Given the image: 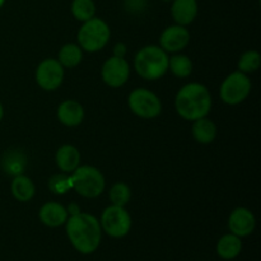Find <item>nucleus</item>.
<instances>
[{
    "label": "nucleus",
    "instance_id": "39448f33",
    "mask_svg": "<svg viewBox=\"0 0 261 261\" xmlns=\"http://www.w3.org/2000/svg\"><path fill=\"white\" fill-rule=\"evenodd\" d=\"M78 45L86 53H98L103 50L111 38V30L109 24L101 18L93 17L83 22L78 31Z\"/></svg>",
    "mask_w": 261,
    "mask_h": 261
},
{
    "label": "nucleus",
    "instance_id": "9d476101",
    "mask_svg": "<svg viewBox=\"0 0 261 261\" xmlns=\"http://www.w3.org/2000/svg\"><path fill=\"white\" fill-rule=\"evenodd\" d=\"M101 76L105 84L111 88H120L124 86L130 76V65L125 58L112 55L107 59L101 68Z\"/></svg>",
    "mask_w": 261,
    "mask_h": 261
},
{
    "label": "nucleus",
    "instance_id": "ddd939ff",
    "mask_svg": "<svg viewBox=\"0 0 261 261\" xmlns=\"http://www.w3.org/2000/svg\"><path fill=\"white\" fill-rule=\"evenodd\" d=\"M38 218L43 226L58 228L64 226L69 218V213L64 205L56 201H47L38 211Z\"/></svg>",
    "mask_w": 261,
    "mask_h": 261
},
{
    "label": "nucleus",
    "instance_id": "6ab92c4d",
    "mask_svg": "<svg viewBox=\"0 0 261 261\" xmlns=\"http://www.w3.org/2000/svg\"><path fill=\"white\" fill-rule=\"evenodd\" d=\"M191 134H193L195 142L200 143V144H211L217 137V126L211 119L201 117V119L193 121Z\"/></svg>",
    "mask_w": 261,
    "mask_h": 261
},
{
    "label": "nucleus",
    "instance_id": "6e6552de",
    "mask_svg": "<svg viewBox=\"0 0 261 261\" xmlns=\"http://www.w3.org/2000/svg\"><path fill=\"white\" fill-rule=\"evenodd\" d=\"M127 105L133 114L140 119H155L162 112L160 97L147 88L133 89L127 97Z\"/></svg>",
    "mask_w": 261,
    "mask_h": 261
},
{
    "label": "nucleus",
    "instance_id": "4468645a",
    "mask_svg": "<svg viewBox=\"0 0 261 261\" xmlns=\"http://www.w3.org/2000/svg\"><path fill=\"white\" fill-rule=\"evenodd\" d=\"M58 120L66 127H75L84 120V109L78 101L65 99L58 106Z\"/></svg>",
    "mask_w": 261,
    "mask_h": 261
},
{
    "label": "nucleus",
    "instance_id": "f257e3e1",
    "mask_svg": "<svg viewBox=\"0 0 261 261\" xmlns=\"http://www.w3.org/2000/svg\"><path fill=\"white\" fill-rule=\"evenodd\" d=\"M66 236L71 246L82 255H91L98 250L102 241L99 219L93 214L79 212L69 216L65 223Z\"/></svg>",
    "mask_w": 261,
    "mask_h": 261
},
{
    "label": "nucleus",
    "instance_id": "0eeeda50",
    "mask_svg": "<svg viewBox=\"0 0 261 261\" xmlns=\"http://www.w3.org/2000/svg\"><path fill=\"white\" fill-rule=\"evenodd\" d=\"M251 79L247 74L233 71L224 78L219 88V97L228 106L242 103L251 93Z\"/></svg>",
    "mask_w": 261,
    "mask_h": 261
},
{
    "label": "nucleus",
    "instance_id": "aec40b11",
    "mask_svg": "<svg viewBox=\"0 0 261 261\" xmlns=\"http://www.w3.org/2000/svg\"><path fill=\"white\" fill-rule=\"evenodd\" d=\"M83 60V50L78 43H65L59 50L58 61L64 69H73Z\"/></svg>",
    "mask_w": 261,
    "mask_h": 261
},
{
    "label": "nucleus",
    "instance_id": "7c9ffc66",
    "mask_svg": "<svg viewBox=\"0 0 261 261\" xmlns=\"http://www.w3.org/2000/svg\"><path fill=\"white\" fill-rule=\"evenodd\" d=\"M162 2H172V0H162Z\"/></svg>",
    "mask_w": 261,
    "mask_h": 261
},
{
    "label": "nucleus",
    "instance_id": "a211bd4d",
    "mask_svg": "<svg viewBox=\"0 0 261 261\" xmlns=\"http://www.w3.org/2000/svg\"><path fill=\"white\" fill-rule=\"evenodd\" d=\"M10 191L15 200L20 201V203H27V201L32 200L36 193V186L33 181L31 180L28 176L18 175L14 176L10 185Z\"/></svg>",
    "mask_w": 261,
    "mask_h": 261
},
{
    "label": "nucleus",
    "instance_id": "f03ea898",
    "mask_svg": "<svg viewBox=\"0 0 261 261\" xmlns=\"http://www.w3.org/2000/svg\"><path fill=\"white\" fill-rule=\"evenodd\" d=\"M212 105L211 91L198 82H191L181 87L175 98L176 112L184 120L191 122L208 116Z\"/></svg>",
    "mask_w": 261,
    "mask_h": 261
},
{
    "label": "nucleus",
    "instance_id": "bb28decb",
    "mask_svg": "<svg viewBox=\"0 0 261 261\" xmlns=\"http://www.w3.org/2000/svg\"><path fill=\"white\" fill-rule=\"evenodd\" d=\"M126 55V46L124 43H117L114 47V56H117V58H125Z\"/></svg>",
    "mask_w": 261,
    "mask_h": 261
},
{
    "label": "nucleus",
    "instance_id": "c756f323",
    "mask_svg": "<svg viewBox=\"0 0 261 261\" xmlns=\"http://www.w3.org/2000/svg\"><path fill=\"white\" fill-rule=\"evenodd\" d=\"M4 3H5V0H0V8H2L3 5H4Z\"/></svg>",
    "mask_w": 261,
    "mask_h": 261
},
{
    "label": "nucleus",
    "instance_id": "5701e85b",
    "mask_svg": "<svg viewBox=\"0 0 261 261\" xmlns=\"http://www.w3.org/2000/svg\"><path fill=\"white\" fill-rule=\"evenodd\" d=\"M261 55L256 50H247L240 56L239 63H237V69L244 74L255 73L260 68Z\"/></svg>",
    "mask_w": 261,
    "mask_h": 261
},
{
    "label": "nucleus",
    "instance_id": "4be33fe9",
    "mask_svg": "<svg viewBox=\"0 0 261 261\" xmlns=\"http://www.w3.org/2000/svg\"><path fill=\"white\" fill-rule=\"evenodd\" d=\"M71 14L79 22H87L96 17V4L93 0H73Z\"/></svg>",
    "mask_w": 261,
    "mask_h": 261
},
{
    "label": "nucleus",
    "instance_id": "7ed1b4c3",
    "mask_svg": "<svg viewBox=\"0 0 261 261\" xmlns=\"http://www.w3.org/2000/svg\"><path fill=\"white\" fill-rule=\"evenodd\" d=\"M168 54L155 45L140 48L134 58V69L140 78L157 81L168 71Z\"/></svg>",
    "mask_w": 261,
    "mask_h": 261
},
{
    "label": "nucleus",
    "instance_id": "423d86ee",
    "mask_svg": "<svg viewBox=\"0 0 261 261\" xmlns=\"http://www.w3.org/2000/svg\"><path fill=\"white\" fill-rule=\"evenodd\" d=\"M102 232L111 239H124L132 231L133 221L125 206L110 205L103 209L99 218Z\"/></svg>",
    "mask_w": 261,
    "mask_h": 261
},
{
    "label": "nucleus",
    "instance_id": "b1692460",
    "mask_svg": "<svg viewBox=\"0 0 261 261\" xmlns=\"http://www.w3.org/2000/svg\"><path fill=\"white\" fill-rule=\"evenodd\" d=\"M109 198L112 205L126 206L132 199V189L125 182H116L109 191Z\"/></svg>",
    "mask_w": 261,
    "mask_h": 261
},
{
    "label": "nucleus",
    "instance_id": "2eb2a0df",
    "mask_svg": "<svg viewBox=\"0 0 261 261\" xmlns=\"http://www.w3.org/2000/svg\"><path fill=\"white\" fill-rule=\"evenodd\" d=\"M199 12L196 0H172L171 15L176 24L189 25L195 20Z\"/></svg>",
    "mask_w": 261,
    "mask_h": 261
},
{
    "label": "nucleus",
    "instance_id": "20e7f679",
    "mask_svg": "<svg viewBox=\"0 0 261 261\" xmlns=\"http://www.w3.org/2000/svg\"><path fill=\"white\" fill-rule=\"evenodd\" d=\"M69 175H70L71 189L83 198H98L106 188L103 173L94 166H78Z\"/></svg>",
    "mask_w": 261,
    "mask_h": 261
},
{
    "label": "nucleus",
    "instance_id": "f3484780",
    "mask_svg": "<svg viewBox=\"0 0 261 261\" xmlns=\"http://www.w3.org/2000/svg\"><path fill=\"white\" fill-rule=\"evenodd\" d=\"M216 251L222 260H234L242 251V239L231 232L223 234L217 242Z\"/></svg>",
    "mask_w": 261,
    "mask_h": 261
},
{
    "label": "nucleus",
    "instance_id": "412c9836",
    "mask_svg": "<svg viewBox=\"0 0 261 261\" xmlns=\"http://www.w3.org/2000/svg\"><path fill=\"white\" fill-rule=\"evenodd\" d=\"M168 70L177 78H188L193 73V61L188 55L173 54L168 59Z\"/></svg>",
    "mask_w": 261,
    "mask_h": 261
},
{
    "label": "nucleus",
    "instance_id": "cd10ccee",
    "mask_svg": "<svg viewBox=\"0 0 261 261\" xmlns=\"http://www.w3.org/2000/svg\"><path fill=\"white\" fill-rule=\"evenodd\" d=\"M66 211H68L69 216H74V214H78L79 212H81V209H79L78 204L71 203L70 205H68V208H66Z\"/></svg>",
    "mask_w": 261,
    "mask_h": 261
},
{
    "label": "nucleus",
    "instance_id": "a878e982",
    "mask_svg": "<svg viewBox=\"0 0 261 261\" xmlns=\"http://www.w3.org/2000/svg\"><path fill=\"white\" fill-rule=\"evenodd\" d=\"M3 167H4L5 172H8L9 175H22L25 167V158L18 153H9L5 155V160L3 161Z\"/></svg>",
    "mask_w": 261,
    "mask_h": 261
},
{
    "label": "nucleus",
    "instance_id": "f8f14e48",
    "mask_svg": "<svg viewBox=\"0 0 261 261\" xmlns=\"http://www.w3.org/2000/svg\"><path fill=\"white\" fill-rule=\"evenodd\" d=\"M256 227V218L250 209L239 206L233 209L228 217V229L231 233L236 234L240 239L250 236Z\"/></svg>",
    "mask_w": 261,
    "mask_h": 261
},
{
    "label": "nucleus",
    "instance_id": "393cba45",
    "mask_svg": "<svg viewBox=\"0 0 261 261\" xmlns=\"http://www.w3.org/2000/svg\"><path fill=\"white\" fill-rule=\"evenodd\" d=\"M48 189L56 195H64L71 190V181L69 173H56L48 180Z\"/></svg>",
    "mask_w": 261,
    "mask_h": 261
},
{
    "label": "nucleus",
    "instance_id": "9b49d317",
    "mask_svg": "<svg viewBox=\"0 0 261 261\" xmlns=\"http://www.w3.org/2000/svg\"><path fill=\"white\" fill-rule=\"evenodd\" d=\"M190 43V32L185 25L173 24L165 28L160 36V47L167 54L181 53Z\"/></svg>",
    "mask_w": 261,
    "mask_h": 261
},
{
    "label": "nucleus",
    "instance_id": "c85d7f7f",
    "mask_svg": "<svg viewBox=\"0 0 261 261\" xmlns=\"http://www.w3.org/2000/svg\"><path fill=\"white\" fill-rule=\"evenodd\" d=\"M3 117H4V107H3L2 102H0V121L3 120Z\"/></svg>",
    "mask_w": 261,
    "mask_h": 261
},
{
    "label": "nucleus",
    "instance_id": "dca6fc26",
    "mask_svg": "<svg viewBox=\"0 0 261 261\" xmlns=\"http://www.w3.org/2000/svg\"><path fill=\"white\" fill-rule=\"evenodd\" d=\"M55 163L61 172L71 173L81 166V153L78 148L71 144L61 145L55 153Z\"/></svg>",
    "mask_w": 261,
    "mask_h": 261
},
{
    "label": "nucleus",
    "instance_id": "1a4fd4ad",
    "mask_svg": "<svg viewBox=\"0 0 261 261\" xmlns=\"http://www.w3.org/2000/svg\"><path fill=\"white\" fill-rule=\"evenodd\" d=\"M65 76V69L63 68L58 59L48 58L41 61L36 69L35 78L40 88L43 91H56L63 84Z\"/></svg>",
    "mask_w": 261,
    "mask_h": 261
}]
</instances>
